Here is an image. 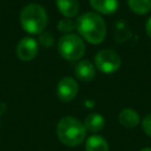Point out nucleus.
Returning a JSON list of instances; mask_svg holds the SVG:
<instances>
[{"mask_svg":"<svg viewBox=\"0 0 151 151\" xmlns=\"http://www.w3.org/2000/svg\"><path fill=\"white\" fill-rule=\"evenodd\" d=\"M76 25L80 35L90 44L98 45L106 37L105 21L99 14L94 12H87L81 14L77 19Z\"/></svg>","mask_w":151,"mask_h":151,"instance_id":"obj_1","label":"nucleus"},{"mask_svg":"<svg viewBox=\"0 0 151 151\" xmlns=\"http://www.w3.org/2000/svg\"><path fill=\"white\" fill-rule=\"evenodd\" d=\"M57 136L66 146H77L85 140L86 130L84 124L77 118L66 116L58 122Z\"/></svg>","mask_w":151,"mask_h":151,"instance_id":"obj_2","label":"nucleus"},{"mask_svg":"<svg viewBox=\"0 0 151 151\" xmlns=\"http://www.w3.org/2000/svg\"><path fill=\"white\" fill-rule=\"evenodd\" d=\"M21 27L29 34H40L47 24V13L42 6L38 4H29L21 11L20 14Z\"/></svg>","mask_w":151,"mask_h":151,"instance_id":"obj_3","label":"nucleus"},{"mask_svg":"<svg viewBox=\"0 0 151 151\" xmlns=\"http://www.w3.org/2000/svg\"><path fill=\"white\" fill-rule=\"evenodd\" d=\"M58 51L60 55L66 60H79L85 53V44L79 35L67 33L59 39Z\"/></svg>","mask_w":151,"mask_h":151,"instance_id":"obj_4","label":"nucleus"},{"mask_svg":"<svg viewBox=\"0 0 151 151\" xmlns=\"http://www.w3.org/2000/svg\"><path fill=\"white\" fill-rule=\"evenodd\" d=\"M94 64H96V67L100 72L110 74V73H114L116 71L119 70V67L122 65V59L113 50L105 48V50L99 51L96 54Z\"/></svg>","mask_w":151,"mask_h":151,"instance_id":"obj_5","label":"nucleus"},{"mask_svg":"<svg viewBox=\"0 0 151 151\" xmlns=\"http://www.w3.org/2000/svg\"><path fill=\"white\" fill-rule=\"evenodd\" d=\"M78 93V83L72 77H64L57 85V96L64 101H71Z\"/></svg>","mask_w":151,"mask_h":151,"instance_id":"obj_6","label":"nucleus"},{"mask_svg":"<svg viewBox=\"0 0 151 151\" xmlns=\"http://www.w3.org/2000/svg\"><path fill=\"white\" fill-rule=\"evenodd\" d=\"M38 53V42L31 37L22 38L17 45V55L22 61L32 60Z\"/></svg>","mask_w":151,"mask_h":151,"instance_id":"obj_7","label":"nucleus"},{"mask_svg":"<svg viewBox=\"0 0 151 151\" xmlns=\"http://www.w3.org/2000/svg\"><path fill=\"white\" fill-rule=\"evenodd\" d=\"M76 77L81 81H90L94 78V65L90 60H80L74 67Z\"/></svg>","mask_w":151,"mask_h":151,"instance_id":"obj_8","label":"nucleus"},{"mask_svg":"<svg viewBox=\"0 0 151 151\" xmlns=\"http://www.w3.org/2000/svg\"><path fill=\"white\" fill-rule=\"evenodd\" d=\"M91 7L100 14H112L118 8V0H90Z\"/></svg>","mask_w":151,"mask_h":151,"instance_id":"obj_9","label":"nucleus"},{"mask_svg":"<svg viewBox=\"0 0 151 151\" xmlns=\"http://www.w3.org/2000/svg\"><path fill=\"white\" fill-rule=\"evenodd\" d=\"M59 12L65 18H73L79 12L78 0H55Z\"/></svg>","mask_w":151,"mask_h":151,"instance_id":"obj_10","label":"nucleus"},{"mask_svg":"<svg viewBox=\"0 0 151 151\" xmlns=\"http://www.w3.org/2000/svg\"><path fill=\"white\" fill-rule=\"evenodd\" d=\"M83 124H84L86 131L96 133V132H99V131L103 130V127L105 125V119H104V117L101 114L94 112V113H90L85 118Z\"/></svg>","mask_w":151,"mask_h":151,"instance_id":"obj_11","label":"nucleus"},{"mask_svg":"<svg viewBox=\"0 0 151 151\" xmlns=\"http://www.w3.org/2000/svg\"><path fill=\"white\" fill-rule=\"evenodd\" d=\"M118 119H119V123L124 127L131 129V127H134V126L138 125V123H139V114L133 109H129L127 107V109H123L119 112Z\"/></svg>","mask_w":151,"mask_h":151,"instance_id":"obj_12","label":"nucleus"},{"mask_svg":"<svg viewBox=\"0 0 151 151\" xmlns=\"http://www.w3.org/2000/svg\"><path fill=\"white\" fill-rule=\"evenodd\" d=\"M86 151H109V144L105 138L98 134H92L86 139Z\"/></svg>","mask_w":151,"mask_h":151,"instance_id":"obj_13","label":"nucleus"},{"mask_svg":"<svg viewBox=\"0 0 151 151\" xmlns=\"http://www.w3.org/2000/svg\"><path fill=\"white\" fill-rule=\"evenodd\" d=\"M127 5L136 14H146L151 11V0H127Z\"/></svg>","mask_w":151,"mask_h":151,"instance_id":"obj_14","label":"nucleus"},{"mask_svg":"<svg viewBox=\"0 0 151 151\" xmlns=\"http://www.w3.org/2000/svg\"><path fill=\"white\" fill-rule=\"evenodd\" d=\"M74 28H77V25H76V21L71 20V18H65V19H61L58 24V29L64 32V33H70L72 32Z\"/></svg>","mask_w":151,"mask_h":151,"instance_id":"obj_15","label":"nucleus"},{"mask_svg":"<svg viewBox=\"0 0 151 151\" xmlns=\"http://www.w3.org/2000/svg\"><path fill=\"white\" fill-rule=\"evenodd\" d=\"M142 127H143L144 132H145L149 137H151V113L147 114V116L143 119V122H142Z\"/></svg>","mask_w":151,"mask_h":151,"instance_id":"obj_16","label":"nucleus"},{"mask_svg":"<svg viewBox=\"0 0 151 151\" xmlns=\"http://www.w3.org/2000/svg\"><path fill=\"white\" fill-rule=\"evenodd\" d=\"M39 40H40V42H41L44 46H52V44H53V37H52L48 32L40 33Z\"/></svg>","mask_w":151,"mask_h":151,"instance_id":"obj_17","label":"nucleus"},{"mask_svg":"<svg viewBox=\"0 0 151 151\" xmlns=\"http://www.w3.org/2000/svg\"><path fill=\"white\" fill-rule=\"evenodd\" d=\"M145 31H146V34H147V37L151 39V17L147 19V21H146V25H145Z\"/></svg>","mask_w":151,"mask_h":151,"instance_id":"obj_18","label":"nucleus"},{"mask_svg":"<svg viewBox=\"0 0 151 151\" xmlns=\"http://www.w3.org/2000/svg\"><path fill=\"white\" fill-rule=\"evenodd\" d=\"M140 151H151V147H143Z\"/></svg>","mask_w":151,"mask_h":151,"instance_id":"obj_19","label":"nucleus"}]
</instances>
